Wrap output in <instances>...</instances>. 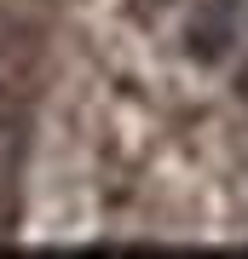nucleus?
I'll use <instances>...</instances> for the list:
<instances>
[{"label":"nucleus","mask_w":248,"mask_h":259,"mask_svg":"<svg viewBox=\"0 0 248 259\" xmlns=\"http://www.w3.org/2000/svg\"><path fill=\"white\" fill-rule=\"evenodd\" d=\"M231 18H237V0H196L191 12V47L202 64H214L231 47Z\"/></svg>","instance_id":"f257e3e1"}]
</instances>
